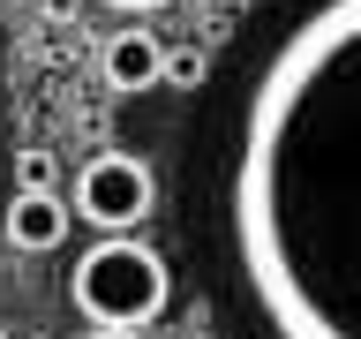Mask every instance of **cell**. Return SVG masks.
<instances>
[{
  "mask_svg": "<svg viewBox=\"0 0 361 339\" xmlns=\"http://www.w3.org/2000/svg\"><path fill=\"white\" fill-rule=\"evenodd\" d=\"M233 256L271 339H361V0H324L256 76Z\"/></svg>",
  "mask_w": 361,
  "mask_h": 339,
  "instance_id": "cell-1",
  "label": "cell"
},
{
  "mask_svg": "<svg viewBox=\"0 0 361 339\" xmlns=\"http://www.w3.org/2000/svg\"><path fill=\"white\" fill-rule=\"evenodd\" d=\"M166 256L151 242H135V234H98V242L75 256L68 271V302L90 316V324H121V332H143L166 316Z\"/></svg>",
  "mask_w": 361,
  "mask_h": 339,
  "instance_id": "cell-2",
  "label": "cell"
},
{
  "mask_svg": "<svg viewBox=\"0 0 361 339\" xmlns=\"http://www.w3.org/2000/svg\"><path fill=\"white\" fill-rule=\"evenodd\" d=\"M158 203V181L135 151H98L75 166V189H68V219L98 226V234H135Z\"/></svg>",
  "mask_w": 361,
  "mask_h": 339,
  "instance_id": "cell-3",
  "label": "cell"
},
{
  "mask_svg": "<svg viewBox=\"0 0 361 339\" xmlns=\"http://www.w3.org/2000/svg\"><path fill=\"white\" fill-rule=\"evenodd\" d=\"M8 249H23V256H45V249L68 242V203L53 196V189H16L8 196Z\"/></svg>",
  "mask_w": 361,
  "mask_h": 339,
  "instance_id": "cell-4",
  "label": "cell"
},
{
  "mask_svg": "<svg viewBox=\"0 0 361 339\" xmlns=\"http://www.w3.org/2000/svg\"><path fill=\"white\" fill-rule=\"evenodd\" d=\"M98 68H106L113 90H151L158 83V38L143 23H128V30H113V38L98 45Z\"/></svg>",
  "mask_w": 361,
  "mask_h": 339,
  "instance_id": "cell-5",
  "label": "cell"
},
{
  "mask_svg": "<svg viewBox=\"0 0 361 339\" xmlns=\"http://www.w3.org/2000/svg\"><path fill=\"white\" fill-rule=\"evenodd\" d=\"M158 83L196 90L203 83V53H196V45H158Z\"/></svg>",
  "mask_w": 361,
  "mask_h": 339,
  "instance_id": "cell-6",
  "label": "cell"
},
{
  "mask_svg": "<svg viewBox=\"0 0 361 339\" xmlns=\"http://www.w3.org/2000/svg\"><path fill=\"white\" fill-rule=\"evenodd\" d=\"M8 174H16V189H53V174H61V158L45 151V143H23Z\"/></svg>",
  "mask_w": 361,
  "mask_h": 339,
  "instance_id": "cell-7",
  "label": "cell"
},
{
  "mask_svg": "<svg viewBox=\"0 0 361 339\" xmlns=\"http://www.w3.org/2000/svg\"><path fill=\"white\" fill-rule=\"evenodd\" d=\"M106 8H121V16H151V8H166V0H106Z\"/></svg>",
  "mask_w": 361,
  "mask_h": 339,
  "instance_id": "cell-8",
  "label": "cell"
},
{
  "mask_svg": "<svg viewBox=\"0 0 361 339\" xmlns=\"http://www.w3.org/2000/svg\"><path fill=\"white\" fill-rule=\"evenodd\" d=\"M90 339H143V332H121V324H90Z\"/></svg>",
  "mask_w": 361,
  "mask_h": 339,
  "instance_id": "cell-9",
  "label": "cell"
},
{
  "mask_svg": "<svg viewBox=\"0 0 361 339\" xmlns=\"http://www.w3.org/2000/svg\"><path fill=\"white\" fill-rule=\"evenodd\" d=\"M211 8H226V0H211Z\"/></svg>",
  "mask_w": 361,
  "mask_h": 339,
  "instance_id": "cell-10",
  "label": "cell"
},
{
  "mask_svg": "<svg viewBox=\"0 0 361 339\" xmlns=\"http://www.w3.org/2000/svg\"><path fill=\"white\" fill-rule=\"evenodd\" d=\"M38 339H53V332H38Z\"/></svg>",
  "mask_w": 361,
  "mask_h": 339,
  "instance_id": "cell-11",
  "label": "cell"
},
{
  "mask_svg": "<svg viewBox=\"0 0 361 339\" xmlns=\"http://www.w3.org/2000/svg\"><path fill=\"white\" fill-rule=\"evenodd\" d=\"M0 339H8V332H0Z\"/></svg>",
  "mask_w": 361,
  "mask_h": 339,
  "instance_id": "cell-12",
  "label": "cell"
}]
</instances>
